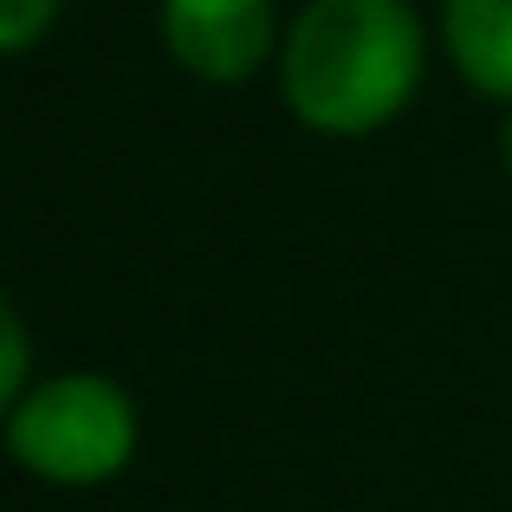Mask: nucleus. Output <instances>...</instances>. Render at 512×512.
<instances>
[{"instance_id": "0eeeda50", "label": "nucleus", "mask_w": 512, "mask_h": 512, "mask_svg": "<svg viewBox=\"0 0 512 512\" xmlns=\"http://www.w3.org/2000/svg\"><path fill=\"white\" fill-rule=\"evenodd\" d=\"M500 169H506V182H512V111H500Z\"/></svg>"}, {"instance_id": "f257e3e1", "label": "nucleus", "mask_w": 512, "mask_h": 512, "mask_svg": "<svg viewBox=\"0 0 512 512\" xmlns=\"http://www.w3.org/2000/svg\"><path fill=\"white\" fill-rule=\"evenodd\" d=\"M428 78V26L415 0H305L286 20L273 85L299 130L325 143L383 137Z\"/></svg>"}, {"instance_id": "423d86ee", "label": "nucleus", "mask_w": 512, "mask_h": 512, "mask_svg": "<svg viewBox=\"0 0 512 512\" xmlns=\"http://www.w3.org/2000/svg\"><path fill=\"white\" fill-rule=\"evenodd\" d=\"M59 13H65V0H0V52L26 59L59 26Z\"/></svg>"}, {"instance_id": "f03ea898", "label": "nucleus", "mask_w": 512, "mask_h": 512, "mask_svg": "<svg viewBox=\"0 0 512 512\" xmlns=\"http://www.w3.org/2000/svg\"><path fill=\"white\" fill-rule=\"evenodd\" d=\"M7 461L52 493H98L137 467L143 409L104 370H46L0 415Z\"/></svg>"}, {"instance_id": "20e7f679", "label": "nucleus", "mask_w": 512, "mask_h": 512, "mask_svg": "<svg viewBox=\"0 0 512 512\" xmlns=\"http://www.w3.org/2000/svg\"><path fill=\"white\" fill-rule=\"evenodd\" d=\"M435 46L474 98L512 111V0H441Z\"/></svg>"}, {"instance_id": "7ed1b4c3", "label": "nucleus", "mask_w": 512, "mask_h": 512, "mask_svg": "<svg viewBox=\"0 0 512 512\" xmlns=\"http://www.w3.org/2000/svg\"><path fill=\"white\" fill-rule=\"evenodd\" d=\"M156 33L182 78L208 91H240L279 65V20L273 0H156Z\"/></svg>"}, {"instance_id": "39448f33", "label": "nucleus", "mask_w": 512, "mask_h": 512, "mask_svg": "<svg viewBox=\"0 0 512 512\" xmlns=\"http://www.w3.org/2000/svg\"><path fill=\"white\" fill-rule=\"evenodd\" d=\"M39 363H33V338H26V312L20 305H0V409L20 402L26 389L39 383Z\"/></svg>"}]
</instances>
